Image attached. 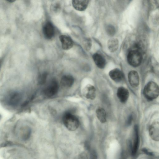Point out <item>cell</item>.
Instances as JSON below:
<instances>
[{"mask_svg": "<svg viewBox=\"0 0 159 159\" xmlns=\"http://www.w3.org/2000/svg\"><path fill=\"white\" fill-rule=\"evenodd\" d=\"M62 120L65 127L71 131L76 130L80 125V121L78 118L70 112H66L63 115Z\"/></svg>", "mask_w": 159, "mask_h": 159, "instance_id": "obj_1", "label": "cell"}, {"mask_svg": "<svg viewBox=\"0 0 159 159\" xmlns=\"http://www.w3.org/2000/svg\"><path fill=\"white\" fill-rule=\"evenodd\" d=\"M159 89L157 84L153 81L148 83L145 86L143 91L145 97L149 100L157 98L159 95Z\"/></svg>", "mask_w": 159, "mask_h": 159, "instance_id": "obj_2", "label": "cell"}, {"mask_svg": "<svg viewBox=\"0 0 159 159\" xmlns=\"http://www.w3.org/2000/svg\"><path fill=\"white\" fill-rule=\"evenodd\" d=\"M142 59L141 52L137 49L130 50L128 54V62L130 65L133 67H136L140 66Z\"/></svg>", "mask_w": 159, "mask_h": 159, "instance_id": "obj_3", "label": "cell"}, {"mask_svg": "<svg viewBox=\"0 0 159 159\" xmlns=\"http://www.w3.org/2000/svg\"><path fill=\"white\" fill-rule=\"evenodd\" d=\"M59 88L57 81L55 79H52L44 89L43 94L47 97H52L57 93Z\"/></svg>", "mask_w": 159, "mask_h": 159, "instance_id": "obj_4", "label": "cell"}, {"mask_svg": "<svg viewBox=\"0 0 159 159\" xmlns=\"http://www.w3.org/2000/svg\"><path fill=\"white\" fill-rule=\"evenodd\" d=\"M149 133L150 137L155 141L159 140V121L158 119L154 120L150 126Z\"/></svg>", "mask_w": 159, "mask_h": 159, "instance_id": "obj_5", "label": "cell"}, {"mask_svg": "<svg viewBox=\"0 0 159 159\" xmlns=\"http://www.w3.org/2000/svg\"><path fill=\"white\" fill-rule=\"evenodd\" d=\"M43 35L48 39H52L55 34V29L52 24L49 21H46L43 27Z\"/></svg>", "mask_w": 159, "mask_h": 159, "instance_id": "obj_6", "label": "cell"}, {"mask_svg": "<svg viewBox=\"0 0 159 159\" xmlns=\"http://www.w3.org/2000/svg\"><path fill=\"white\" fill-rule=\"evenodd\" d=\"M83 96L87 99L93 100L96 96V90L95 87L90 84L86 85L82 91Z\"/></svg>", "mask_w": 159, "mask_h": 159, "instance_id": "obj_7", "label": "cell"}, {"mask_svg": "<svg viewBox=\"0 0 159 159\" xmlns=\"http://www.w3.org/2000/svg\"><path fill=\"white\" fill-rule=\"evenodd\" d=\"M128 79L130 85L133 88L138 87L139 84L138 73L135 70H131L128 73Z\"/></svg>", "mask_w": 159, "mask_h": 159, "instance_id": "obj_8", "label": "cell"}, {"mask_svg": "<svg viewBox=\"0 0 159 159\" xmlns=\"http://www.w3.org/2000/svg\"><path fill=\"white\" fill-rule=\"evenodd\" d=\"M59 39L61 43L62 48L68 50L71 48L73 46V42L69 37L64 35H60Z\"/></svg>", "mask_w": 159, "mask_h": 159, "instance_id": "obj_9", "label": "cell"}, {"mask_svg": "<svg viewBox=\"0 0 159 159\" xmlns=\"http://www.w3.org/2000/svg\"><path fill=\"white\" fill-rule=\"evenodd\" d=\"M117 96L120 101L122 103H125L127 100L129 95V92L126 88L120 87L117 90Z\"/></svg>", "mask_w": 159, "mask_h": 159, "instance_id": "obj_10", "label": "cell"}, {"mask_svg": "<svg viewBox=\"0 0 159 159\" xmlns=\"http://www.w3.org/2000/svg\"><path fill=\"white\" fill-rule=\"evenodd\" d=\"M134 138L133 144L131 149V154L134 156L138 150L139 144V128L137 125L134 127Z\"/></svg>", "mask_w": 159, "mask_h": 159, "instance_id": "obj_11", "label": "cell"}, {"mask_svg": "<svg viewBox=\"0 0 159 159\" xmlns=\"http://www.w3.org/2000/svg\"><path fill=\"white\" fill-rule=\"evenodd\" d=\"M89 0H72L73 7L79 11H83L87 8Z\"/></svg>", "mask_w": 159, "mask_h": 159, "instance_id": "obj_12", "label": "cell"}, {"mask_svg": "<svg viewBox=\"0 0 159 159\" xmlns=\"http://www.w3.org/2000/svg\"><path fill=\"white\" fill-rule=\"evenodd\" d=\"M110 78L116 82H119L123 79V75L122 73L119 69L115 68L111 70L109 73Z\"/></svg>", "mask_w": 159, "mask_h": 159, "instance_id": "obj_13", "label": "cell"}, {"mask_svg": "<svg viewBox=\"0 0 159 159\" xmlns=\"http://www.w3.org/2000/svg\"><path fill=\"white\" fill-rule=\"evenodd\" d=\"M93 61L96 65L99 68H103L106 64V61L104 57L100 54L95 53L93 56Z\"/></svg>", "mask_w": 159, "mask_h": 159, "instance_id": "obj_14", "label": "cell"}, {"mask_svg": "<svg viewBox=\"0 0 159 159\" xmlns=\"http://www.w3.org/2000/svg\"><path fill=\"white\" fill-rule=\"evenodd\" d=\"M74 82L73 77L70 75H65L61 78V85L65 88L70 87Z\"/></svg>", "mask_w": 159, "mask_h": 159, "instance_id": "obj_15", "label": "cell"}, {"mask_svg": "<svg viewBox=\"0 0 159 159\" xmlns=\"http://www.w3.org/2000/svg\"><path fill=\"white\" fill-rule=\"evenodd\" d=\"M107 46L109 50L111 52L116 51L119 46V41L116 38H113L109 40L107 42Z\"/></svg>", "mask_w": 159, "mask_h": 159, "instance_id": "obj_16", "label": "cell"}, {"mask_svg": "<svg viewBox=\"0 0 159 159\" xmlns=\"http://www.w3.org/2000/svg\"><path fill=\"white\" fill-rule=\"evenodd\" d=\"M96 113L97 118L101 123H103L106 122V113L103 108H98L96 110Z\"/></svg>", "mask_w": 159, "mask_h": 159, "instance_id": "obj_17", "label": "cell"}, {"mask_svg": "<svg viewBox=\"0 0 159 159\" xmlns=\"http://www.w3.org/2000/svg\"><path fill=\"white\" fill-rule=\"evenodd\" d=\"M48 76V74L46 72H44L41 74L38 78V83L39 84H44L46 82Z\"/></svg>", "mask_w": 159, "mask_h": 159, "instance_id": "obj_18", "label": "cell"}, {"mask_svg": "<svg viewBox=\"0 0 159 159\" xmlns=\"http://www.w3.org/2000/svg\"><path fill=\"white\" fill-rule=\"evenodd\" d=\"M106 30L107 34L111 36L113 35L116 32L115 27L111 25H107L106 27Z\"/></svg>", "mask_w": 159, "mask_h": 159, "instance_id": "obj_19", "label": "cell"}, {"mask_svg": "<svg viewBox=\"0 0 159 159\" xmlns=\"http://www.w3.org/2000/svg\"><path fill=\"white\" fill-rule=\"evenodd\" d=\"M83 45L85 49L87 50H89L92 46V42L90 39H87L85 40L83 42Z\"/></svg>", "mask_w": 159, "mask_h": 159, "instance_id": "obj_20", "label": "cell"}, {"mask_svg": "<svg viewBox=\"0 0 159 159\" xmlns=\"http://www.w3.org/2000/svg\"><path fill=\"white\" fill-rule=\"evenodd\" d=\"M142 151L145 153L151 156L154 155V154L152 152L147 148H143L142 149Z\"/></svg>", "mask_w": 159, "mask_h": 159, "instance_id": "obj_21", "label": "cell"}, {"mask_svg": "<svg viewBox=\"0 0 159 159\" xmlns=\"http://www.w3.org/2000/svg\"><path fill=\"white\" fill-rule=\"evenodd\" d=\"M133 116L132 115H130L128 117V120L127 121V125H128L129 126L130 125H131L132 120H133Z\"/></svg>", "mask_w": 159, "mask_h": 159, "instance_id": "obj_22", "label": "cell"}, {"mask_svg": "<svg viewBox=\"0 0 159 159\" xmlns=\"http://www.w3.org/2000/svg\"><path fill=\"white\" fill-rule=\"evenodd\" d=\"M7 2L9 3H13L15 2L16 0H5Z\"/></svg>", "mask_w": 159, "mask_h": 159, "instance_id": "obj_23", "label": "cell"}, {"mask_svg": "<svg viewBox=\"0 0 159 159\" xmlns=\"http://www.w3.org/2000/svg\"><path fill=\"white\" fill-rule=\"evenodd\" d=\"M2 116H1V115L0 114V120Z\"/></svg>", "mask_w": 159, "mask_h": 159, "instance_id": "obj_24", "label": "cell"}]
</instances>
